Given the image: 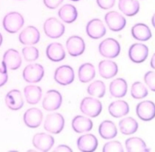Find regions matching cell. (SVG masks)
<instances>
[{"label":"cell","mask_w":155,"mask_h":152,"mask_svg":"<svg viewBox=\"0 0 155 152\" xmlns=\"http://www.w3.org/2000/svg\"><path fill=\"white\" fill-rule=\"evenodd\" d=\"M24 24V17L21 14L16 12H12L7 13L2 21V25L4 29L10 33L18 32Z\"/></svg>","instance_id":"1"},{"label":"cell","mask_w":155,"mask_h":152,"mask_svg":"<svg viewBox=\"0 0 155 152\" xmlns=\"http://www.w3.org/2000/svg\"><path fill=\"white\" fill-rule=\"evenodd\" d=\"M100 54L107 58H114L120 51V46L119 42L114 38H108L103 40L99 45Z\"/></svg>","instance_id":"2"},{"label":"cell","mask_w":155,"mask_h":152,"mask_svg":"<svg viewBox=\"0 0 155 152\" xmlns=\"http://www.w3.org/2000/svg\"><path fill=\"white\" fill-rule=\"evenodd\" d=\"M43 28L45 35L52 39L60 38L65 32L64 25L54 17L46 19L44 23Z\"/></svg>","instance_id":"3"},{"label":"cell","mask_w":155,"mask_h":152,"mask_svg":"<svg viewBox=\"0 0 155 152\" xmlns=\"http://www.w3.org/2000/svg\"><path fill=\"white\" fill-rule=\"evenodd\" d=\"M80 110L83 114L91 117H96L102 111V104L96 98L85 97L81 102Z\"/></svg>","instance_id":"4"},{"label":"cell","mask_w":155,"mask_h":152,"mask_svg":"<svg viewBox=\"0 0 155 152\" xmlns=\"http://www.w3.org/2000/svg\"><path fill=\"white\" fill-rule=\"evenodd\" d=\"M64 124L65 120L62 115L58 113H53L47 116L44 127L49 133L58 134L63 130Z\"/></svg>","instance_id":"5"},{"label":"cell","mask_w":155,"mask_h":152,"mask_svg":"<svg viewBox=\"0 0 155 152\" xmlns=\"http://www.w3.org/2000/svg\"><path fill=\"white\" fill-rule=\"evenodd\" d=\"M44 67L39 64H31L27 65L22 72L24 80L29 83L39 82L44 77Z\"/></svg>","instance_id":"6"},{"label":"cell","mask_w":155,"mask_h":152,"mask_svg":"<svg viewBox=\"0 0 155 152\" xmlns=\"http://www.w3.org/2000/svg\"><path fill=\"white\" fill-rule=\"evenodd\" d=\"M62 97L61 93L55 90L47 91L42 101V107L47 111H54L61 105Z\"/></svg>","instance_id":"7"},{"label":"cell","mask_w":155,"mask_h":152,"mask_svg":"<svg viewBox=\"0 0 155 152\" xmlns=\"http://www.w3.org/2000/svg\"><path fill=\"white\" fill-rule=\"evenodd\" d=\"M104 19L108 28L113 31L122 30L126 25L125 18L116 11L108 12L105 14Z\"/></svg>","instance_id":"8"},{"label":"cell","mask_w":155,"mask_h":152,"mask_svg":"<svg viewBox=\"0 0 155 152\" xmlns=\"http://www.w3.org/2000/svg\"><path fill=\"white\" fill-rule=\"evenodd\" d=\"M54 80L62 85H67L73 82L74 73L73 68L69 65H61L56 68L54 74Z\"/></svg>","instance_id":"9"},{"label":"cell","mask_w":155,"mask_h":152,"mask_svg":"<svg viewBox=\"0 0 155 152\" xmlns=\"http://www.w3.org/2000/svg\"><path fill=\"white\" fill-rule=\"evenodd\" d=\"M148 56V47L142 43H135L131 45L128 50V56L134 63H142Z\"/></svg>","instance_id":"10"},{"label":"cell","mask_w":155,"mask_h":152,"mask_svg":"<svg viewBox=\"0 0 155 152\" xmlns=\"http://www.w3.org/2000/svg\"><path fill=\"white\" fill-rule=\"evenodd\" d=\"M136 111L141 120L150 121L155 117V104L151 101H142L137 105Z\"/></svg>","instance_id":"11"},{"label":"cell","mask_w":155,"mask_h":152,"mask_svg":"<svg viewBox=\"0 0 155 152\" xmlns=\"http://www.w3.org/2000/svg\"><path fill=\"white\" fill-rule=\"evenodd\" d=\"M22 64V59L19 53L13 49L7 50L3 55L2 65L7 69L16 70Z\"/></svg>","instance_id":"12"},{"label":"cell","mask_w":155,"mask_h":152,"mask_svg":"<svg viewBox=\"0 0 155 152\" xmlns=\"http://www.w3.org/2000/svg\"><path fill=\"white\" fill-rule=\"evenodd\" d=\"M66 48L70 55L74 57L78 56L85 51V42L79 36H71L67 40Z\"/></svg>","instance_id":"13"},{"label":"cell","mask_w":155,"mask_h":152,"mask_svg":"<svg viewBox=\"0 0 155 152\" xmlns=\"http://www.w3.org/2000/svg\"><path fill=\"white\" fill-rule=\"evenodd\" d=\"M32 143L38 150L46 152L49 151L53 146L54 139L50 134L45 133H39L34 135Z\"/></svg>","instance_id":"14"},{"label":"cell","mask_w":155,"mask_h":152,"mask_svg":"<svg viewBox=\"0 0 155 152\" xmlns=\"http://www.w3.org/2000/svg\"><path fill=\"white\" fill-rule=\"evenodd\" d=\"M86 32L88 36L94 39L103 37L106 33V28L103 22L98 18L90 20L87 24Z\"/></svg>","instance_id":"15"},{"label":"cell","mask_w":155,"mask_h":152,"mask_svg":"<svg viewBox=\"0 0 155 152\" xmlns=\"http://www.w3.org/2000/svg\"><path fill=\"white\" fill-rule=\"evenodd\" d=\"M40 39V33L34 26L29 25L25 27L19 34V40L24 45H34Z\"/></svg>","instance_id":"16"},{"label":"cell","mask_w":155,"mask_h":152,"mask_svg":"<svg viewBox=\"0 0 155 152\" xmlns=\"http://www.w3.org/2000/svg\"><path fill=\"white\" fill-rule=\"evenodd\" d=\"M43 114L41 110L37 108L28 109L24 113L23 120L25 124L30 128L38 127L42 121Z\"/></svg>","instance_id":"17"},{"label":"cell","mask_w":155,"mask_h":152,"mask_svg":"<svg viewBox=\"0 0 155 152\" xmlns=\"http://www.w3.org/2000/svg\"><path fill=\"white\" fill-rule=\"evenodd\" d=\"M97 139L96 136L92 134L82 135L77 140L78 149L84 152L94 151L97 148Z\"/></svg>","instance_id":"18"},{"label":"cell","mask_w":155,"mask_h":152,"mask_svg":"<svg viewBox=\"0 0 155 152\" xmlns=\"http://www.w3.org/2000/svg\"><path fill=\"white\" fill-rule=\"evenodd\" d=\"M99 74L104 79H110L115 76L118 72L117 64L109 59L101 61L98 64Z\"/></svg>","instance_id":"19"},{"label":"cell","mask_w":155,"mask_h":152,"mask_svg":"<svg viewBox=\"0 0 155 152\" xmlns=\"http://www.w3.org/2000/svg\"><path fill=\"white\" fill-rule=\"evenodd\" d=\"M5 104L12 110H18L24 105V101L21 91L18 90H12L7 93L5 97Z\"/></svg>","instance_id":"20"},{"label":"cell","mask_w":155,"mask_h":152,"mask_svg":"<svg viewBox=\"0 0 155 152\" xmlns=\"http://www.w3.org/2000/svg\"><path fill=\"white\" fill-rule=\"evenodd\" d=\"M47 58L53 62L62 61L65 57V51L62 45L59 42H52L46 48Z\"/></svg>","instance_id":"21"},{"label":"cell","mask_w":155,"mask_h":152,"mask_svg":"<svg viewBox=\"0 0 155 152\" xmlns=\"http://www.w3.org/2000/svg\"><path fill=\"white\" fill-rule=\"evenodd\" d=\"M71 126L75 132L78 133H82L88 132L92 129L93 122L88 117L78 115L72 120Z\"/></svg>","instance_id":"22"},{"label":"cell","mask_w":155,"mask_h":152,"mask_svg":"<svg viewBox=\"0 0 155 152\" xmlns=\"http://www.w3.org/2000/svg\"><path fill=\"white\" fill-rule=\"evenodd\" d=\"M127 83L125 79L120 78H116L110 84V93L114 97H122L127 92Z\"/></svg>","instance_id":"23"},{"label":"cell","mask_w":155,"mask_h":152,"mask_svg":"<svg viewBox=\"0 0 155 152\" xmlns=\"http://www.w3.org/2000/svg\"><path fill=\"white\" fill-rule=\"evenodd\" d=\"M109 113L114 117L118 118L127 115L129 112V105L123 100L112 102L108 106Z\"/></svg>","instance_id":"24"},{"label":"cell","mask_w":155,"mask_h":152,"mask_svg":"<svg viewBox=\"0 0 155 152\" xmlns=\"http://www.w3.org/2000/svg\"><path fill=\"white\" fill-rule=\"evenodd\" d=\"M58 16L64 22L70 24L75 21L77 19L78 11L73 5L66 4L59 8Z\"/></svg>","instance_id":"25"},{"label":"cell","mask_w":155,"mask_h":152,"mask_svg":"<svg viewBox=\"0 0 155 152\" xmlns=\"http://www.w3.org/2000/svg\"><path fill=\"white\" fill-rule=\"evenodd\" d=\"M131 35L135 39L140 41H148L152 36L148 26L143 23H137L134 25L131 28Z\"/></svg>","instance_id":"26"},{"label":"cell","mask_w":155,"mask_h":152,"mask_svg":"<svg viewBox=\"0 0 155 152\" xmlns=\"http://www.w3.org/2000/svg\"><path fill=\"white\" fill-rule=\"evenodd\" d=\"M118 8L125 15L133 16L139 12L140 5L137 0H119Z\"/></svg>","instance_id":"27"},{"label":"cell","mask_w":155,"mask_h":152,"mask_svg":"<svg viewBox=\"0 0 155 152\" xmlns=\"http://www.w3.org/2000/svg\"><path fill=\"white\" fill-rule=\"evenodd\" d=\"M99 133L105 139H113L117 133V128L113 122L109 120L102 121L99 126Z\"/></svg>","instance_id":"28"},{"label":"cell","mask_w":155,"mask_h":152,"mask_svg":"<svg viewBox=\"0 0 155 152\" xmlns=\"http://www.w3.org/2000/svg\"><path fill=\"white\" fill-rule=\"evenodd\" d=\"M96 75L94 65L88 62L82 64L78 70L79 80L82 83H87L93 79Z\"/></svg>","instance_id":"29"},{"label":"cell","mask_w":155,"mask_h":152,"mask_svg":"<svg viewBox=\"0 0 155 152\" xmlns=\"http://www.w3.org/2000/svg\"><path fill=\"white\" fill-rule=\"evenodd\" d=\"M125 147L128 152L143 151L148 152L150 150L147 147L144 140L140 137H132L127 139L125 142Z\"/></svg>","instance_id":"30"},{"label":"cell","mask_w":155,"mask_h":152,"mask_svg":"<svg viewBox=\"0 0 155 152\" xmlns=\"http://www.w3.org/2000/svg\"><path fill=\"white\" fill-rule=\"evenodd\" d=\"M24 92L26 101L30 104H36L41 100L42 90L39 86L27 85L24 88Z\"/></svg>","instance_id":"31"},{"label":"cell","mask_w":155,"mask_h":152,"mask_svg":"<svg viewBox=\"0 0 155 152\" xmlns=\"http://www.w3.org/2000/svg\"><path fill=\"white\" fill-rule=\"evenodd\" d=\"M120 131L125 135L134 133L138 129L137 122L131 117H127L121 119L119 122Z\"/></svg>","instance_id":"32"},{"label":"cell","mask_w":155,"mask_h":152,"mask_svg":"<svg viewBox=\"0 0 155 152\" xmlns=\"http://www.w3.org/2000/svg\"><path fill=\"white\" fill-rule=\"evenodd\" d=\"M87 92L91 96L101 98L105 93V85L102 81L96 80L88 86Z\"/></svg>","instance_id":"33"},{"label":"cell","mask_w":155,"mask_h":152,"mask_svg":"<svg viewBox=\"0 0 155 152\" xmlns=\"http://www.w3.org/2000/svg\"><path fill=\"white\" fill-rule=\"evenodd\" d=\"M148 94L146 87L140 82H134L131 87V95L136 99H140L145 97Z\"/></svg>","instance_id":"34"},{"label":"cell","mask_w":155,"mask_h":152,"mask_svg":"<svg viewBox=\"0 0 155 152\" xmlns=\"http://www.w3.org/2000/svg\"><path fill=\"white\" fill-rule=\"evenodd\" d=\"M22 53L25 60L28 62L36 61L39 58V50L33 46L23 48Z\"/></svg>","instance_id":"35"},{"label":"cell","mask_w":155,"mask_h":152,"mask_svg":"<svg viewBox=\"0 0 155 152\" xmlns=\"http://www.w3.org/2000/svg\"><path fill=\"white\" fill-rule=\"evenodd\" d=\"M102 151L104 152L108 151H119L123 152L124 148L120 142L117 140H112L107 142L104 144Z\"/></svg>","instance_id":"36"},{"label":"cell","mask_w":155,"mask_h":152,"mask_svg":"<svg viewBox=\"0 0 155 152\" xmlns=\"http://www.w3.org/2000/svg\"><path fill=\"white\" fill-rule=\"evenodd\" d=\"M144 81L148 88L155 91V72L149 71L144 75Z\"/></svg>","instance_id":"37"},{"label":"cell","mask_w":155,"mask_h":152,"mask_svg":"<svg viewBox=\"0 0 155 152\" xmlns=\"http://www.w3.org/2000/svg\"><path fill=\"white\" fill-rule=\"evenodd\" d=\"M115 1L116 0H96V2L98 6L102 9L108 10L114 6Z\"/></svg>","instance_id":"38"},{"label":"cell","mask_w":155,"mask_h":152,"mask_svg":"<svg viewBox=\"0 0 155 152\" xmlns=\"http://www.w3.org/2000/svg\"><path fill=\"white\" fill-rule=\"evenodd\" d=\"M64 0H43L44 5L50 9H54L57 8Z\"/></svg>","instance_id":"39"},{"label":"cell","mask_w":155,"mask_h":152,"mask_svg":"<svg viewBox=\"0 0 155 152\" xmlns=\"http://www.w3.org/2000/svg\"><path fill=\"white\" fill-rule=\"evenodd\" d=\"M8 74L7 72V68L3 67L0 68V87L3 86L7 81Z\"/></svg>","instance_id":"40"},{"label":"cell","mask_w":155,"mask_h":152,"mask_svg":"<svg viewBox=\"0 0 155 152\" xmlns=\"http://www.w3.org/2000/svg\"><path fill=\"white\" fill-rule=\"evenodd\" d=\"M53 151H66V152H71L72 150L66 145H59L56 147Z\"/></svg>","instance_id":"41"},{"label":"cell","mask_w":155,"mask_h":152,"mask_svg":"<svg viewBox=\"0 0 155 152\" xmlns=\"http://www.w3.org/2000/svg\"><path fill=\"white\" fill-rule=\"evenodd\" d=\"M150 65L151 68H153L154 70H155V53L153 55L151 61H150Z\"/></svg>","instance_id":"42"},{"label":"cell","mask_w":155,"mask_h":152,"mask_svg":"<svg viewBox=\"0 0 155 152\" xmlns=\"http://www.w3.org/2000/svg\"><path fill=\"white\" fill-rule=\"evenodd\" d=\"M151 23L153 26L155 28V13H154V15H153L152 18H151Z\"/></svg>","instance_id":"43"},{"label":"cell","mask_w":155,"mask_h":152,"mask_svg":"<svg viewBox=\"0 0 155 152\" xmlns=\"http://www.w3.org/2000/svg\"><path fill=\"white\" fill-rule=\"evenodd\" d=\"M2 36L1 33H0V46L2 44Z\"/></svg>","instance_id":"44"},{"label":"cell","mask_w":155,"mask_h":152,"mask_svg":"<svg viewBox=\"0 0 155 152\" xmlns=\"http://www.w3.org/2000/svg\"><path fill=\"white\" fill-rule=\"evenodd\" d=\"M70 1H79V0H70Z\"/></svg>","instance_id":"45"}]
</instances>
